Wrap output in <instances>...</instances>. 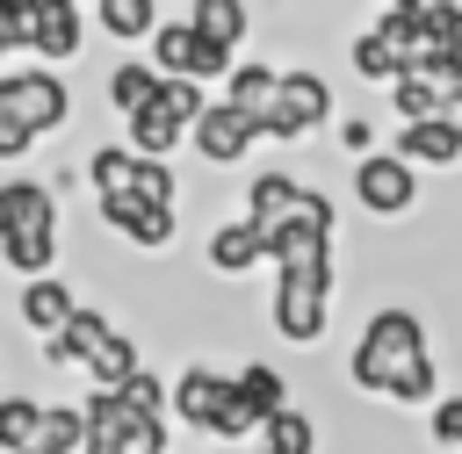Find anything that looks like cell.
Instances as JSON below:
<instances>
[{
	"instance_id": "cell-24",
	"label": "cell",
	"mask_w": 462,
	"mask_h": 454,
	"mask_svg": "<svg viewBox=\"0 0 462 454\" xmlns=\"http://www.w3.org/2000/svg\"><path fill=\"white\" fill-rule=\"evenodd\" d=\"M209 43H224V50H238V36H245V7L238 0H195V14H188Z\"/></svg>"
},
{
	"instance_id": "cell-2",
	"label": "cell",
	"mask_w": 462,
	"mask_h": 454,
	"mask_svg": "<svg viewBox=\"0 0 462 454\" xmlns=\"http://www.w3.org/2000/svg\"><path fill=\"white\" fill-rule=\"evenodd\" d=\"M43 353H51V368H87L108 396H116V389H130V382L144 375V368H137V346H130L101 310H79L58 339H43Z\"/></svg>"
},
{
	"instance_id": "cell-4",
	"label": "cell",
	"mask_w": 462,
	"mask_h": 454,
	"mask_svg": "<svg viewBox=\"0 0 462 454\" xmlns=\"http://www.w3.org/2000/svg\"><path fill=\"white\" fill-rule=\"evenodd\" d=\"M87 425H94V447H87V454H166V425L144 418V411H130V404L108 396V389L87 404Z\"/></svg>"
},
{
	"instance_id": "cell-9",
	"label": "cell",
	"mask_w": 462,
	"mask_h": 454,
	"mask_svg": "<svg viewBox=\"0 0 462 454\" xmlns=\"http://www.w3.org/2000/svg\"><path fill=\"white\" fill-rule=\"evenodd\" d=\"M231 389H238V375H224V368H188V375L173 382V411H180L188 425H202V432H217V418H224V404H231Z\"/></svg>"
},
{
	"instance_id": "cell-8",
	"label": "cell",
	"mask_w": 462,
	"mask_h": 454,
	"mask_svg": "<svg viewBox=\"0 0 462 454\" xmlns=\"http://www.w3.org/2000/svg\"><path fill=\"white\" fill-rule=\"evenodd\" d=\"M354 195H361V209H375V216H404V209L419 202V180H411V166L390 151V159H361V166H354Z\"/></svg>"
},
{
	"instance_id": "cell-1",
	"label": "cell",
	"mask_w": 462,
	"mask_h": 454,
	"mask_svg": "<svg viewBox=\"0 0 462 454\" xmlns=\"http://www.w3.org/2000/svg\"><path fill=\"white\" fill-rule=\"evenodd\" d=\"M354 389H375L390 404H426L433 396V360H426V331L411 310H375L354 360H346Z\"/></svg>"
},
{
	"instance_id": "cell-31",
	"label": "cell",
	"mask_w": 462,
	"mask_h": 454,
	"mask_svg": "<svg viewBox=\"0 0 462 454\" xmlns=\"http://www.w3.org/2000/svg\"><path fill=\"white\" fill-rule=\"evenodd\" d=\"M448 123H455V130H462V101H455V108H448Z\"/></svg>"
},
{
	"instance_id": "cell-16",
	"label": "cell",
	"mask_w": 462,
	"mask_h": 454,
	"mask_svg": "<svg viewBox=\"0 0 462 454\" xmlns=\"http://www.w3.org/2000/svg\"><path fill=\"white\" fill-rule=\"evenodd\" d=\"M22 317H29L43 339H58V331L79 317V303H72V288H65V281H29V288H22Z\"/></svg>"
},
{
	"instance_id": "cell-26",
	"label": "cell",
	"mask_w": 462,
	"mask_h": 454,
	"mask_svg": "<svg viewBox=\"0 0 462 454\" xmlns=\"http://www.w3.org/2000/svg\"><path fill=\"white\" fill-rule=\"evenodd\" d=\"M310 447H318V432H310L303 411H282V418L260 432V454H310Z\"/></svg>"
},
{
	"instance_id": "cell-14",
	"label": "cell",
	"mask_w": 462,
	"mask_h": 454,
	"mask_svg": "<svg viewBox=\"0 0 462 454\" xmlns=\"http://www.w3.org/2000/svg\"><path fill=\"white\" fill-rule=\"evenodd\" d=\"M29 50H36V58H51V65H65V58L79 50V7L43 0V7H36V36H29Z\"/></svg>"
},
{
	"instance_id": "cell-25",
	"label": "cell",
	"mask_w": 462,
	"mask_h": 454,
	"mask_svg": "<svg viewBox=\"0 0 462 454\" xmlns=\"http://www.w3.org/2000/svg\"><path fill=\"white\" fill-rule=\"evenodd\" d=\"M346 58H354V72H361V79H404V58L390 50V36H383V29H361Z\"/></svg>"
},
{
	"instance_id": "cell-15",
	"label": "cell",
	"mask_w": 462,
	"mask_h": 454,
	"mask_svg": "<svg viewBox=\"0 0 462 454\" xmlns=\"http://www.w3.org/2000/svg\"><path fill=\"white\" fill-rule=\"evenodd\" d=\"M36 223H58V202L43 180H7L0 187V231H36Z\"/></svg>"
},
{
	"instance_id": "cell-6",
	"label": "cell",
	"mask_w": 462,
	"mask_h": 454,
	"mask_svg": "<svg viewBox=\"0 0 462 454\" xmlns=\"http://www.w3.org/2000/svg\"><path fill=\"white\" fill-rule=\"evenodd\" d=\"M325 295H332V267H303V274H282L274 288V331L289 346H310L325 331Z\"/></svg>"
},
{
	"instance_id": "cell-21",
	"label": "cell",
	"mask_w": 462,
	"mask_h": 454,
	"mask_svg": "<svg viewBox=\"0 0 462 454\" xmlns=\"http://www.w3.org/2000/svg\"><path fill=\"white\" fill-rule=\"evenodd\" d=\"M87 447H94L87 411H65V404H58V411L43 418V432H36V447H29V454H87Z\"/></svg>"
},
{
	"instance_id": "cell-11",
	"label": "cell",
	"mask_w": 462,
	"mask_h": 454,
	"mask_svg": "<svg viewBox=\"0 0 462 454\" xmlns=\"http://www.w3.org/2000/svg\"><path fill=\"white\" fill-rule=\"evenodd\" d=\"M101 223L108 231H123L130 245H144V252H159L166 238H173V209H152V202H101Z\"/></svg>"
},
{
	"instance_id": "cell-27",
	"label": "cell",
	"mask_w": 462,
	"mask_h": 454,
	"mask_svg": "<svg viewBox=\"0 0 462 454\" xmlns=\"http://www.w3.org/2000/svg\"><path fill=\"white\" fill-rule=\"evenodd\" d=\"M130 202L173 209V173H166V159H144V166H137V187H130Z\"/></svg>"
},
{
	"instance_id": "cell-28",
	"label": "cell",
	"mask_w": 462,
	"mask_h": 454,
	"mask_svg": "<svg viewBox=\"0 0 462 454\" xmlns=\"http://www.w3.org/2000/svg\"><path fill=\"white\" fill-rule=\"evenodd\" d=\"M116 396H123L130 411H144V418H159V411H166V389H159V375H137V382H130V389H116Z\"/></svg>"
},
{
	"instance_id": "cell-10",
	"label": "cell",
	"mask_w": 462,
	"mask_h": 454,
	"mask_svg": "<svg viewBox=\"0 0 462 454\" xmlns=\"http://www.w3.org/2000/svg\"><path fill=\"white\" fill-rule=\"evenodd\" d=\"M260 137V123L253 115H238L231 101H217L209 115H202V130H195V151L202 159H217V166H231V159H245V144Z\"/></svg>"
},
{
	"instance_id": "cell-19",
	"label": "cell",
	"mask_w": 462,
	"mask_h": 454,
	"mask_svg": "<svg viewBox=\"0 0 462 454\" xmlns=\"http://www.w3.org/2000/svg\"><path fill=\"white\" fill-rule=\"evenodd\" d=\"M231 375H238V396H245V411H253L260 425H274V418L289 411V389H282V375H274V368L245 360V368H231Z\"/></svg>"
},
{
	"instance_id": "cell-5",
	"label": "cell",
	"mask_w": 462,
	"mask_h": 454,
	"mask_svg": "<svg viewBox=\"0 0 462 454\" xmlns=\"http://www.w3.org/2000/svg\"><path fill=\"white\" fill-rule=\"evenodd\" d=\"M152 58H159V79H217V72H238L231 65V50L224 43H209L195 22H166L159 36H152Z\"/></svg>"
},
{
	"instance_id": "cell-7",
	"label": "cell",
	"mask_w": 462,
	"mask_h": 454,
	"mask_svg": "<svg viewBox=\"0 0 462 454\" xmlns=\"http://www.w3.org/2000/svg\"><path fill=\"white\" fill-rule=\"evenodd\" d=\"M325 115H332V94H325V79H318V72H282V101H274V123H267V137L296 144V137H310Z\"/></svg>"
},
{
	"instance_id": "cell-20",
	"label": "cell",
	"mask_w": 462,
	"mask_h": 454,
	"mask_svg": "<svg viewBox=\"0 0 462 454\" xmlns=\"http://www.w3.org/2000/svg\"><path fill=\"white\" fill-rule=\"evenodd\" d=\"M159 86H166V79H159L152 65H116V72H108V108H123V115L137 123V115L159 101Z\"/></svg>"
},
{
	"instance_id": "cell-18",
	"label": "cell",
	"mask_w": 462,
	"mask_h": 454,
	"mask_svg": "<svg viewBox=\"0 0 462 454\" xmlns=\"http://www.w3.org/2000/svg\"><path fill=\"white\" fill-rule=\"evenodd\" d=\"M253 259H267V238H260V223H224V231L209 238V267H217V274H245Z\"/></svg>"
},
{
	"instance_id": "cell-3",
	"label": "cell",
	"mask_w": 462,
	"mask_h": 454,
	"mask_svg": "<svg viewBox=\"0 0 462 454\" xmlns=\"http://www.w3.org/2000/svg\"><path fill=\"white\" fill-rule=\"evenodd\" d=\"M72 115V94L58 72H7L0 79V151L22 159L36 130H58Z\"/></svg>"
},
{
	"instance_id": "cell-22",
	"label": "cell",
	"mask_w": 462,
	"mask_h": 454,
	"mask_svg": "<svg viewBox=\"0 0 462 454\" xmlns=\"http://www.w3.org/2000/svg\"><path fill=\"white\" fill-rule=\"evenodd\" d=\"M94 22H101L108 36H159V29H166L152 0H101V7H94Z\"/></svg>"
},
{
	"instance_id": "cell-12",
	"label": "cell",
	"mask_w": 462,
	"mask_h": 454,
	"mask_svg": "<svg viewBox=\"0 0 462 454\" xmlns=\"http://www.w3.org/2000/svg\"><path fill=\"white\" fill-rule=\"evenodd\" d=\"M224 101H231L238 115H253V123H260V137H267V123H274V101H282V72H274V65H238Z\"/></svg>"
},
{
	"instance_id": "cell-13",
	"label": "cell",
	"mask_w": 462,
	"mask_h": 454,
	"mask_svg": "<svg viewBox=\"0 0 462 454\" xmlns=\"http://www.w3.org/2000/svg\"><path fill=\"white\" fill-rule=\"evenodd\" d=\"M397 159H404V166H455V159H462V130H455L448 115H440V123H404Z\"/></svg>"
},
{
	"instance_id": "cell-23",
	"label": "cell",
	"mask_w": 462,
	"mask_h": 454,
	"mask_svg": "<svg viewBox=\"0 0 462 454\" xmlns=\"http://www.w3.org/2000/svg\"><path fill=\"white\" fill-rule=\"evenodd\" d=\"M43 418H51L43 404L7 396V404H0V447H7V454H29V447H36V432H43Z\"/></svg>"
},
{
	"instance_id": "cell-29",
	"label": "cell",
	"mask_w": 462,
	"mask_h": 454,
	"mask_svg": "<svg viewBox=\"0 0 462 454\" xmlns=\"http://www.w3.org/2000/svg\"><path fill=\"white\" fill-rule=\"evenodd\" d=\"M29 36H36V7H0V43L22 50Z\"/></svg>"
},
{
	"instance_id": "cell-17",
	"label": "cell",
	"mask_w": 462,
	"mask_h": 454,
	"mask_svg": "<svg viewBox=\"0 0 462 454\" xmlns=\"http://www.w3.org/2000/svg\"><path fill=\"white\" fill-rule=\"evenodd\" d=\"M137 166H144L137 151H123V144H101V151L87 159V180H94V195H101V202H123V195L137 187Z\"/></svg>"
},
{
	"instance_id": "cell-30",
	"label": "cell",
	"mask_w": 462,
	"mask_h": 454,
	"mask_svg": "<svg viewBox=\"0 0 462 454\" xmlns=\"http://www.w3.org/2000/svg\"><path fill=\"white\" fill-rule=\"evenodd\" d=\"M433 440L440 447H462V396H440L433 404Z\"/></svg>"
}]
</instances>
